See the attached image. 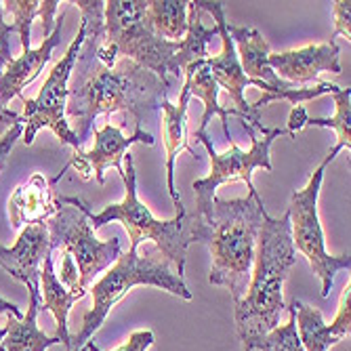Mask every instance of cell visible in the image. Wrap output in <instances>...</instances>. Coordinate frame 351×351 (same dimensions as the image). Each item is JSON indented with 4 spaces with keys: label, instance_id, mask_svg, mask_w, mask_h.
Masks as SVG:
<instances>
[{
    "label": "cell",
    "instance_id": "obj_1",
    "mask_svg": "<svg viewBox=\"0 0 351 351\" xmlns=\"http://www.w3.org/2000/svg\"><path fill=\"white\" fill-rule=\"evenodd\" d=\"M82 21L86 25V38L74 63V78L68 84L66 114L74 120V133L80 145L86 141L93 120L99 114L124 112L135 116V129H141L143 118L152 116L167 97L169 86L154 72L141 68L129 57H118L114 68H106L95 57L99 45L106 40V21L101 0H78Z\"/></svg>",
    "mask_w": 351,
    "mask_h": 351
},
{
    "label": "cell",
    "instance_id": "obj_2",
    "mask_svg": "<svg viewBox=\"0 0 351 351\" xmlns=\"http://www.w3.org/2000/svg\"><path fill=\"white\" fill-rule=\"evenodd\" d=\"M297 263V250L291 236V217L284 213L280 219L263 215V223L254 248V263L248 289L234 305L236 332L242 341V351L276 326H280V313L284 305V282Z\"/></svg>",
    "mask_w": 351,
    "mask_h": 351
},
{
    "label": "cell",
    "instance_id": "obj_3",
    "mask_svg": "<svg viewBox=\"0 0 351 351\" xmlns=\"http://www.w3.org/2000/svg\"><path fill=\"white\" fill-rule=\"evenodd\" d=\"M124 167H122V181H124V200L118 204L106 206L101 213H95L90 204L76 196H57V204H70L84 213L90 221L93 230H99L106 223L120 221L124 230L129 232L131 246H139L141 240H154L156 248L171 261L175 271L183 276L185 259H187V246L189 244H204L208 234V223L196 217L194 213H181L175 215L171 221H160L152 215V210L137 198V175L133 165V154H124Z\"/></svg>",
    "mask_w": 351,
    "mask_h": 351
},
{
    "label": "cell",
    "instance_id": "obj_4",
    "mask_svg": "<svg viewBox=\"0 0 351 351\" xmlns=\"http://www.w3.org/2000/svg\"><path fill=\"white\" fill-rule=\"evenodd\" d=\"M265 213V204L257 189L248 191L246 198L234 200L215 196L204 240L213 257L208 282L230 289L234 303L240 301L248 289L257 236Z\"/></svg>",
    "mask_w": 351,
    "mask_h": 351
},
{
    "label": "cell",
    "instance_id": "obj_5",
    "mask_svg": "<svg viewBox=\"0 0 351 351\" xmlns=\"http://www.w3.org/2000/svg\"><path fill=\"white\" fill-rule=\"evenodd\" d=\"M133 286H156V289H162L179 299H194V295L185 286L183 276L175 271L171 261L160 250L152 248L145 254H139V246H131L129 252L120 254L114 267L108 269V274H104L101 280L90 284L88 293L93 297V307L84 313L80 330L72 337L70 351L84 347V343L95 337V332L104 326L110 309Z\"/></svg>",
    "mask_w": 351,
    "mask_h": 351
},
{
    "label": "cell",
    "instance_id": "obj_6",
    "mask_svg": "<svg viewBox=\"0 0 351 351\" xmlns=\"http://www.w3.org/2000/svg\"><path fill=\"white\" fill-rule=\"evenodd\" d=\"M104 21L106 40L95 53L101 66L114 68L118 57H129L171 84V59L179 43L165 40L154 32L147 19V0H108Z\"/></svg>",
    "mask_w": 351,
    "mask_h": 351
},
{
    "label": "cell",
    "instance_id": "obj_7",
    "mask_svg": "<svg viewBox=\"0 0 351 351\" xmlns=\"http://www.w3.org/2000/svg\"><path fill=\"white\" fill-rule=\"evenodd\" d=\"M343 147L337 143L328 156L322 160V165L313 171V175L309 177V183L295 191L291 198V206H289V217H291V236H293V246L295 250L303 252L313 274L322 280V299L330 297V289H332V280L341 269H349L351 267V259L349 252L341 254V257H332L326 250V242H324V232H322V223L320 217H317V196H320L322 189V181H324V173L328 169V165L335 160V156L341 152Z\"/></svg>",
    "mask_w": 351,
    "mask_h": 351
},
{
    "label": "cell",
    "instance_id": "obj_8",
    "mask_svg": "<svg viewBox=\"0 0 351 351\" xmlns=\"http://www.w3.org/2000/svg\"><path fill=\"white\" fill-rule=\"evenodd\" d=\"M252 145L248 152L240 149L236 145L234 139H230V149L226 154H217L213 147V141L206 133L196 131V139L206 147L208 156H210V175L204 179H196L194 181V194H196V210L194 215L200 217L202 221H208L213 215V202H215V194L217 187L223 183H230L236 179H242L248 185V191H254L252 185V171L254 169H265V171H274L271 160H269V147L278 137H291L286 129H267L265 135L259 139L254 135V131L250 126H244ZM293 139V137H291Z\"/></svg>",
    "mask_w": 351,
    "mask_h": 351
},
{
    "label": "cell",
    "instance_id": "obj_9",
    "mask_svg": "<svg viewBox=\"0 0 351 351\" xmlns=\"http://www.w3.org/2000/svg\"><path fill=\"white\" fill-rule=\"evenodd\" d=\"M86 38V25L84 21L78 27V34L72 40V45L68 47L66 55H63L55 68L51 70L47 82L43 84L40 93L34 99H23L25 112H23V143L32 145L38 135L40 129H51L61 143L72 145L76 152L82 147L76 133L72 131L70 122L66 120V108H68V84H70V76L74 70V63L78 57V51L82 47Z\"/></svg>",
    "mask_w": 351,
    "mask_h": 351
},
{
    "label": "cell",
    "instance_id": "obj_10",
    "mask_svg": "<svg viewBox=\"0 0 351 351\" xmlns=\"http://www.w3.org/2000/svg\"><path fill=\"white\" fill-rule=\"evenodd\" d=\"M47 230L53 250L61 246L63 252L72 254L78 267V286L84 291H88L95 276L116 263L122 254L118 238L101 242L95 236L88 217L70 204H57V210L47 221Z\"/></svg>",
    "mask_w": 351,
    "mask_h": 351
},
{
    "label": "cell",
    "instance_id": "obj_11",
    "mask_svg": "<svg viewBox=\"0 0 351 351\" xmlns=\"http://www.w3.org/2000/svg\"><path fill=\"white\" fill-rule=\"evenodd\" d=\"M200 11H208L215 21H217V32L221 36V53L215 57H206V63L213 72V78L217 80V84L221 88H226L230 99L234 101V110H238L244 116V126H250L254 131L257 129L259 133L263 131V122H261V112L254 110L246 99H244V90L246 86H259L265 93H269V86L261 80H252L242 72L240 59L234 47V40L228 32V21H226V11H223V3H206V0H196Z\"/></svg>",
    "mask_w": 351,
    "mask_h": 351
},
{
    "label": "cell",
    "instance_id": "obj_12",
    "mask_svg": "<svg viewBox=\"0 0 351 351\" xmlns=\"http://www.w3.org/2000/svg\"><path fill=\"white\" fill-rule=\"evenodd\" d=\"M122 124L114 126L112 122H106L101 129L95 131V147L90 152H74L68 167H74L82 179H97L99 185H104V171L108 167H114L118 173H122V158L129 152L133 143H145L154 145V137L145 133L143 129H135L131 137L122 135Z\"/></svg>",
    "mask_w": 351,
    "mask_h": 351
},
{
    "label": "cell",
    "instance_id": "obj_13",
    "mask_svg": "<svg viewBox=\"0 0 351 351\" xmlns=\"http://www.w3.org/2000/svg\"><path fill=\"white\" fill-rule=\"evenodd\" d=\"M297 322V335L303 345V351H328L332 345L341 343L351 332V284L347 282L341 293V303L335 322L324 324L322 311L301 303L297 299L291 301Z\"/></svg>",
    "mask_w": 351,
    "mask_h": 351
},
{
    "label": "cell",
    "instance_id": "obj_14",
    "mask_svg": "<svg viewBox=\"0 0 351 351\" xmlns=\"http://www.w3.org/2000/svg\"><path fill=\"white\" fill-rule=\"evenodd\" d=\"M339 53V45L335 40H328L322 45H307L295 51L271 53L267 57V66L278 74V78L297 86L317 80L322 72L341 74Z\"/></svg>",
    "mask_w": 351,
    "mask_h": 351
},
{
    "label": "cell",
    "instance_id": "obj_15",
    "mask_svg": "<svg viewBox=\"0 0 351 351\" xmlns=\"http://www.w3.org/2000/svg\"><path fill=\"white\" fill-rule=\"evenodd\" d=\"M51 250L47 223L27 226L13 246L0 244V267L27 289H40V267Z\"/></svg>",
    "mask_w": 351,
    "mask_h": 351
},
{
    "label": "cell",
    "instance_id": "obj_16",
    "mask_svg": "<svg viewBox=\"0 0 351 351\" xmlns=\"http://www.w3.org/2000/svg\"><path fill=\"white\" fill-rule=\"evenodd\" d=\"M61 32H63V11L55 19L51 36L45 38L38 49L23 51L19 57H13L7 63V68L0 74V110H5L13 97H21L23 88L29 82H34V78L45 68V63L51 59L53 49L61 43Z\"/></svg>",
    "mask_w": 351,
    "mask_h": 351
},
{
    "label": "cell",
    "instance_id": "obj_17",
    "mask_svg": "<svg viewBox=\"0 0 351 351\" xmlns=\"http://www.w3.org/2000/svg\"><path fill=\"white\" fill-rule=\"evenodd\" d=\"M189 80L183 82L181 95H179V106H173L169 101V97H162L160 108L165 112V122H162V135H165V149H167V185H169V194L175 202L177 215L185 213L183 200L177 194V187H175V158L181 149H187L194 158L196 152L194 147L189 145L187 139V104H189Z\"/></svg>",
    "mask_w": 351,
    "mask_h": 351
},
{
    "label": "cell",
    "instance_id": "obj_18",
    "mask_svg": "<svg viewBox=\"0 0 351 351\" xmlns=\"http://www.w3.org/2000/svg\"><path fill=\"white\" fill-rule=\"evenodd\" d=\"M55 210L57 204L53 198L51 181H47V177L40 173H34L25 183L17 185L13 196L9 198L11 226L15 230L47 223Z\"/></svg>",
    "mask_w": 351,
    "mask_h": 351
},
{
    "label": "cell",
    "instance_id": "obj_19",
    "mask_svg": "<svg viewBox=\"0 0 351 351\" xmlns=\"http://www.w3.org/2000/svg\"><path fill=\"white\" fill-rule=\"evenodd\" d=\"M88 291L74 289L68 291L66 286L59 282V278L53 271V250L45 257L40 267V309H47L55 315L57 332L55 337L66 347V351L72 349V335L68 332V315L76 301H80Z\"/></svg>",
    "mask_w": 351,
    "mask_h": 351
},
{
    "label": "cell",
    "instance_id": "obj_20",
    "mask_svg": "<svg viewBox=\"0 0 351 351\" xmlns=\"http://www.w3.org/2000/svg\"><path fill=\"white\" fill-rule=\"evenodd\" d=\"M183 76H185V80H189V95H194V97L202 99V104H204V114H202V122H200V129L198 131L200 133H206V126H208L213 114H217V116H221L223 133H226L228 139H232L228 118L230 116H238L244 122V116L238 110H226V108L219 106V84L213 78V72L208 68L206 59L196 61V63H191V66H187L183 70Z\"/></svg>",
    "mask_w": 351,
    "mask_h": 351
},
{
    "label": "cell",
    "instance_id": "obj_21",
    "mask_svg": "<svg viewBox=\"0 0 351 351\" xmlns=\"http://www.w3.org/2000/svg\"><path fill=\"white\" fill-rule=\"evenodd\" d=\"M27 291H29L27 313L21 320L9 317L7 335L0 341L7 351H47L53 345H61L57 337H47L36 324V317L40 311V289H27Z\"/></svg>",
    "mask_w": 351,
    "mask_h": 351
},
{
    "label": "cell",
    "instance_id": "obj_22",
    "mask_svg": "<svg viewBox=\"0 0 351 351\" xmlns=\"http://www.w3.org/2000/svg\"><path fill=\"white\" fill-rule=\"evenodd\" d=\"M217 34H219L217 27H204L202 11L196 0L194 3H187V32L183 40L179 43V51L171 59V74L179 76L191 63L206 59L208 55L206 47Z\"/></svg>",
    "mask_w": 351,
    "mask_h": 351
},
{
    "label": "cell",
    "instance_id": "obj_23",
    "mask_svg": "<svg viewBox=\"0 0 351 351\" xmlns=\"http://www.w3.org/2000/svg\"><path fill=\"white\" fill-rule=\"evenodd\" d=\"M147 19L160 38L181 43L187 32V3L183 0H147Z\"/></svg>",
    "mask_w": 351,
    "mask_h": 351
},
{
    "label": "cell",
    "instance_id": "obj_24",
    "mask_svg": "<svg viewBox=\"0 0 351 351\" xmlns=\"http://www.w3.org/2000/svg\"><path fill=\"white\" fill-rule=\"evenodd\" d=\"M335 97V116L332 118H307L305 126H324L335 129L341 147H351V88H339L332 93Z\"/></svg>",
    "mask_w": 351,
    "mask_h": 351
},
{
    "label": "cell",
    "instance_id": "obj_25",
    "mask_svg": "<svg viewBox=\"0 0 351 351\" xmlns=\"http://www.w3.org/2000/svg\"><path fill=\"white\" fill-rule=\"evenodd\" d=\"M289 311H291L289 322L282 324V326H276L271 332L261 337L248 351H303V345H301L299 335H297L295 311L291 305H289Z\"/></svg>",
    "mask_w": 351,
    "mask_h": 351
},
{
    "label": "cell",
    "instance_id": "obj_26",
    "mask_svg": "<svg viewBox=\"0 0 351 351\" xmlns=\"http://www.w3.org/2000/svg\"><path fill=\"white\" fill-rule=\"evenodd\" d=\"M3 11L11 13L13 17V29L19 34V40H21V47L23 51H29V27H32V21L38 17V11H40V3L38 0H7L3 3Z\"/></svg>",
    "mask_w": 351,
    "mask_h": 351
},
{
    "label": "cell",
    "instance_id": "obj_27",
    "mask_svg": "<svg viewBox=\"0 0 351 351\" xmlns=\"http://www.w3.org/2000/svg\"><path fill=\"white\" fill-rule=\"evenodd\" d=\"M154 345V332L152 330H135L129 341H126L122 347H118L116 351H147ZM88 351H101L99 347H95V339L86 341Z\"/></svg>",
    "mask_w": 351,
    "mask_h": 351
},
{
    "label": "cell",
    "instance_id": "obj_28",
    "mask_svg": "<svg viewBox=\"0 0 351 351\" xmlns=\"http://www.w3.org/2000/svg\"><path fill=\"white\" fill-rule=\"evenodd\" d=\"M332 11H335V32H332L330 40H335L337 34H343L349 40L351 38V21H349L351 19V3L349 0H337Z\"/></svg>",
    "mask_w": 351,
    "mask_h": 351
},
{
    "label": "cell",
    "instance_id": "obj_29",
    "mask_svg": "<svg viewBox=\"0 0 351 351\" xmlns=\"http://www.w3.org/2000/svg\"><path fill=\"white\" fill-rule=\"evenodd\" d=\"M11 32H15V29H13L11 23H7V21L3 19V3H0V74H3V70L7 68V63L13 59V55H11V45H9Z\"/></svg>",
    "mask_w": 351,
    "mask_h": 351
},
{
    "label": "cell",
    "instance_id": "obj_30",
    "mask_svg": "<svg viewBox=\"0 0 351 351\" xmlns=\"http://www.w3.org/2000/svg\"><path fill=\"white\" fill-rule=\"evenodd\" d=\"M63 286H66L68 291H74V289H80L78 286V267L72 259V254L63 252V263H61V280H59ZM84 291V289H82Z\"/></svg>",
    "mask_w": 351,
    "mask_h": 351
},
{
    "label": "cell",
    "instance_id": "obj_31",
    "mask_svg": "<svg viewBox=\"0 0 351 351\" xmlns=\"http://www.w3.org/2000/svg\"><path fill=\"white\" fill-rule=\"evenodd\" d=\"M21 135H23V122L11 126V129H9L3 137H0V169H3V165H5V160H7V156L11 154L15 141H17Z\"/></svg>",
    "mask_w": 351,
    "mask_h": 351
},
{
    "label": "cell",
    "instance_id": "obj_32",
    "mask_svg": "<svg viewBox=\"0 0 351 351\" xmlns=\"http://www.w3.org/2000/svg\"><path fill=\"white\" fill-rule=\"evenodd\" d=\"M59 9V3L57 0H45V3H40V11H38V17L43 19V27H45V38L51 36L53 32V19H55V13Z\"/></svg>",
    "mask_w": 351,
    "mask_h": 351
},
{
    "label": "cell",
    "instance_id": "obj_33",
    "mask_svg": "<svg viewBox=\"0 0 351 351\" xmlns=\"http://www.w3.org/2000/svg\"><path fill=\"white\" fill-rule=\"evenodd\" d=\"M307 110L305 106H293L291 110V116H289V135L295 137L301 129H305V124H307Z\"/></svg>",
    "mask_w": 351,
    "mask_h": 351
},
{
    "label": "cell",
    "instance_id": "obj_34",
    "mask_svg": "<svg viewBox=\"0 0 351 351\" xmlns=\"http://www.w3.org/2000/svg\"><path fill=\"white\" fill-rule=\"evenodd\" d=\"M19 122H23V118L19 114H15L13 110H9V108L0 110V137H3L11 129V126H15Z\"/></svg>",
    "mask_w": 351,
    "mask_h": 351
},
{
    "label": "cell",
    "instance_id": "obj_35",
    "mask_svg": "<svg viewBox=\"0 0 351 351\" xmlns=\"http://www.w3.org/2000/svg\"><path fill=\"white\" fill-rule=\"evenodd\" d=\"M0 313H7L9 317H15V320H21V317H23L21 311L17 309V305L7 301L5 297H0Z\"/></svg>",
    "mask_w": 351,
    "mask_h": 351
},
{
    "label": "cell",
    "instance_id": "obj_36",
    "mask_svg": "<svg viewBox=\"0 0 351 351\" xmlns=\"http://www.w3.org/2000/svg\"><path fill=\"white\" fill-rule=\"evenodd\" d=\"M5 335H7V328H0V341L5 339Z\"/></svg>",
    "mask_w": 351,
    "mask_h": 351
},
{
    "label": "cell",
    "instance_id": "obj_37",
    "mask_svg": "<svg viewBox=\"0 0 351 351\" xmlns=\"http://www.w3.org/2000/svg\"><path fill=\"white\" fill-rule=\"evenodd\" d=\"M76 351H88V347H86V343H84V347H80V349H76Z\"/></svg>",
    "mask_w": 351,
    "mask_h": 351
},
{
    "label": "cell",
    "instance_id": "obj_38",
    "mask_svg": "<svg viewBox=\"0 0 351 351\" xmlns=\"http://www.w3.org/2000/svg\"><path fill=\"white\" fill-rule=\"evenodd\" d=\"M0 351H7V349H5V345H3V343H0Z\"/></svg>",
    "mask_w": 351,
    "mask_h": 351
}]
</instances>
